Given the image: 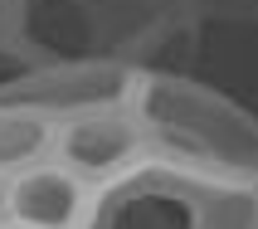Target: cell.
<instances>
[{"label": "cell", "mask_w": 258, "mask_h": 229, "mask_svg": "<svg viewBox=\"0 0 258 229\" xmlns=\"http://www.w3.org/2000/svg\"><path fill=\"white\" fill-rule=\"evenodd\" d=\"M34 64L44 59H122L137 69H180L200 25L175 0H10V25Z\"/></svg>", "instance_id": "cell-1"}, {"label": "cell", "mask_w": 258, "mask_h": 229, "mask_svg": "<svg viewBox=\"0 0 258 229\" xmlns=\"http://www.w3.org/2000/svg\"><path fill=\"white\" fill-rule=\"evenodd\" d=\"M132 107L156 161L258 186V112L195 78V69H142Z\"/></svg>", "instance_id": "cell-2"}, {"label": "cell", "mask_w": 258, "mask_h": 229, "mask_svg": "<svg viewBox=\"0 0 258 229\" xmlns=\"http://www.w3.org/2000/svg\"><path fill=\"white\" fill-rule=\"evenodd\" d=\"M83 229H258V186L146 156L93 186Z\"/></svg>", "instance_id": "cell-3"}, {"label": "cell", "mask_w": 258, "mask_h": 229, "mask_svg": "<svg viewBox=\"0 0 258 229\" xmlns=\"http://www.w3.org/2000/svg\"><path fill=\"white\" fill-rule=\"evenodd\" d=\"M137 78H142V69L122 64V59H44V64H29L20 78H10L0 88V98L15 107H29L49 127H58L93 107L132 102Z\"/></svg>", "instance_id": "cell-4"}, {"label": "cell", "mask_w": 258, "mask_h": 229, "mask_svg": "<svg viewBox=\"0 0 258 229\" xmlns=\"http://www.w3.org/2000/svg\"><path fill=\"white\" fill-rule=\"evenodd\" d=\"M49 156L63 161L78 181L102 186V181L132 171L137 161H146L151 146H146L137 107H132V102H112V107H93V112H83V117L58 122Z\"/></svg>", "instance_id": "cell-5"}, {"label": "cell", "mask_w": 258, "mask_h": 229, "mask_svg": "<svg viewBox=\"0 0 258 229\" xmlns=\"http://www.w3.org/2000/svg\"><path fill=\"white\" fill-rule=\"evenodd\" d=\"M93 186L63 166V161L44 156L25 171L5 176L0 190V215L10 229H83Z\"/></svg>", "instance_id": "cell-6"}, {"label": "cell", "mask_w": 258, "mask_h": 229, "mask_svg": "<svg viewBox=\"0 0 258 229\" xmlns=\"http://www.w3.org/2000/svg\"><path fill=\"white\" fill-rule=\"evenodd\" d=\"M49 146H54V127L44 117H34L29 107H15V102L0 98V181L34 166V161H44Z\"/></svg>", "instance_id": "cell-7"}, {"label": "cell", "mask_w": 258, "mask_h": 229, "mask_svg": "<svg viewBox=\"0 0 258 229\" xmlns=\"http://www.w3.org/2000/svg\"><path fill=\"white\" fill-rule=\"evenodd\" d=\"M195 25H258V0H175Z\"/></svg>", "instance_id": "cell-8"}, {"label": "cell", "mask_w": 258, "mask_h": 229, "mask_svg": "<svg viewBox=\"0 0 258 229\" xmlns=\"http://www.w3.org/2000/svg\"><path fill=\"white\" fill-rule=\"evenodd\" d=\"M29 64H34V59H29L25 49H20V44L10 39V34H0V88L10 83V78H20V73H25Z\"/></svg>", "instance_id": "cell-9"}, {"label": "cell", "mask_w": 258, "mask_h": 229, "mask_svg": "<svg viewBox=\"0 0 258 229\" xmlns=\"http://www.w3.org/2000/svg\"><path fill=\"white\" fill-rule=\"evenodd\" d=\"M5 25H10V0H0V34H5Z\"/></svg>", "instance_id": "cell-10"}, {"label": "cell", "mask_w": 258, "mask_h": 229, "mask_svg": "<svg viewBox=\"0 0 258 229\" xmlns=\"http://www.w3.org/2000/svg\"><path fill=\"white\" fill-rule=\"evenodd\" d=\"M0 190H5V181H0ZM0 224H5V215H0Z\"/></svg>", "instance_id": "cell-11"}, {"label": "cell", "mask_w": 258, "mask_h": 229, "mask_svg": "<svg viewBox=\"0 0 258 229\" xmlns=\"http://www.w3.org/2000/svg\"><path fill=\"white\" fill-rule=\"evenodd\" d=\"M0 229H10V224H0Z\"/></svg>", "instance_id": "cell-12"}]
</instances>
